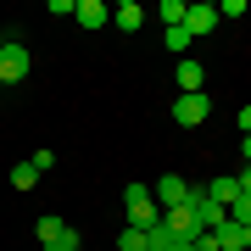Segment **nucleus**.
<instances>
[{
    "mask_svg": "<svg viewBox=\"0 0 251 251\" xmlns=\"http://www.w3.org/2000/svg\"><path fill=\"white\" fill-rule=\"evenodd\" d=\"M123 206H128V229H151L156 218H162V206H156V196L145 184H128L123 190Z\"/></svg>",
    "mask_w": 251,
    "mask_h": 251,
    "instance_id": "f257e3e1",
    "label": "nucleus"
},
{
    "mask_svg": "<svg viewBox=\"0 0 251 251\" xmlns=\"http://www.w3.org/2000/svg\"><path fill=\"white\" fill-rule=\"evenodd\" d=\"M28 67H34L28 45H23V39H6V45H0V84H23Z\"/></svg>",
    "mask_w": 251,
    "mask_h": 251,
    "instance_id": "f03ea898",
    "label": "nucleus"
},
{
    "mask_svg": "<svg viewBox=\"0 0 251 251\" xmlns=\"http://www.w3.org/2000/svg\"><path fill=\"white\" fill-rule=\"evenodd\" d=\"M162 224L173 229V240H196V234H206V229L196 224V206H190V201H184V206H168V212H162Z\"/></svg>",
    "mask_w": 251,
    "mask_h": 251,
    "instance_id": "7ed1b4c3",
    "label": "nucleus"
},
{
    "mask_svg": "<svg viewBox=\"0 0 251 251\" xmlns=\"http://www.w3.org/2000/svg\"><path fill=\"white\" fill-rule=\"evenodd\" d=\"M206 112H212V100H206V90H201V95H179V106H173V117H179V128H196V123H206Z\"/></svg>",
    "mask_w": 251,
    "mask_h": 251,
    "instance_id": "20e7f679",
    "label": "nucleus"
},
{
    "mask_svg": "<svg viewBox=\"0 0 251 251\" xmlns=\"http://www.w3.org/2000/svg\"><path fill=\"white\" fill-rule=\"evenodd\" d=\"M151 196H156V206H162V212H168V206H184V201H190V184L179 179V173H168V179H156V190H151Z\"/></svg>",
    "mask_w": 251,
    "mask_h": 251,
    "instance_id": "39448f33",
    "label": "nucleus"
},
{
    "mask_svg": "<svg viewBox=\"0 0 251 251\" xmlns=\"http://www.w3.org/2000/svg\"><path fill=\"white\" fill-rule=\"evenodd\" d=\"M73 17H78V23L95 34V28H106V23H112V6H100V0H78V6H73Z\"/></svg>",
    "mask_w": 251,
    "mask_h": 251,
    "instance_id": "423d86ee",
    "label": "nucleus"
},
{
    "mask_svg": "<svg viewBox=\"0 0 251 251\" xmlns=\"http://www.w3.org/2000/svg\"><path fill=\"white\" fill-rule=\"evenodd\" d=\"M184 28L190 34H212L218 28V6H184Z\"/></svg>",
    "mask_w": 251,
    "mask_h": 251,
    "instance_id": "0eeeda50",
    "label": "nucleus"
},
{
    "mask_svg": "<svg viewBox=\"0 0 251 251\" xmlns=\"http://www.w3.org/2000/svg\"><path fill=\"white\" fill-rule=\"evenodd\" d=\"M112 23L123 28V34H134V28L145 23V6H140V0H123V6H112Z\"/></svg>",
    "mask_w": 251,
    "mask_h": 251,
    "instance_id": "6e6552de",
    "label": "nucleus"
},
{
    "mask_svg": "<svg viewBox=\"0 0 251 251\" xmlns=\"http://www.w3.org/2000/svg\"><path fill=\"white\" fill-rule=\"evenodd\" d=\"M201 90H206L201 62H179V95H201Z\"/></svg>",
    "mask_w": 251,
    "mask_h": 251,
    "instance_id": "1a4fd4ad",
    "label": "nucleus"
},
{
    "mask_svg": "<svg viewBox=\"0 0 251 251\" xmlns=\"http://www.w3.org/2000/svg\"><path fill=\"white\" fill-rule=\"evenodd\" d=\"M212 240H218V251H240V246H246V229H240V224H229V218H224V224L212 229Z\"/></svg>",
    "mask_w": 251,
    "mask_h": 251,
    "instance_id": "9d476101",
    "label": "nucleus"
},
{
    "mask_svg": "<svg viewBox=\"0 0 251 251\" xmlns=\"http://www.w3.org/2000/svg\"><path fill=\"white\" fill-rule=\"evenodd\" d=\"M206 196H212V201H218V206H224V212H229V201H234V196H240V184H234V179H229V173H218V179H212V184H206Z\"/></svg>",
    "mask_w": 251,
    "mask_h": 251,
    "instance_id": "9b49d317",
    "label": "nucleus"
},
{
    "mask_svg": "<svg viewBox=\"0 0 251 251\" xmlns=\"http://www.w3.org/2000/svg\"><path fill=\"white\" fill-rule=\"evenodd\" d=\"M173 246H179V240H173V229H168V224L156 218V224L145 229V251H173Z\"/></svg>",
    "mask_w": 251,
    "mask_h": 251,
    "instance_id": "f8f14e48",
    "label": "nucleus"
},
{
    "mask_svg": "<svg viewBox=\"0 0 251 251\" xmlns=\"http://www.w3.org/2000/svg\"><path fill=\"white\" fill-rule=\"evenodd\" d=\"M162 39H168V50H173V56H179V62H184V50H190V39H196V34H190V28L179 23V28H168V34H162Z\"/></svg>",
    "mask_w": 251,
    "mask_h": 251,
    "instance_id": "ddd939ff",
    "label": "nucleus"
},
{
    "mask_svg": "<svg viewBox=\"0 0 251 251\" xmlns=\"http://www.w3.org/2000/svg\"><path fill=\"white\" fill-rule=\"evenodd\" d=\"M229 224L251 229V196H234V201H229Z\"/></svg>",
    "mask_w": 251,
    "mask_h": 251,
    "instance_id": "4468645a",
    "label": "nucleus"
},
{
    "mask_svg": "<svg viewBox=\"0 0 251 251\" xmlns=\"http://www.w3.org/2000/svg\"><path fill=\"white\" fill-rule=\"evenodd\" d=\"M11 184H17V190H34V184H39L34 162H17V168H11Z\"/></svg>",
    "mask_w": 251,
    "mask_h": 251,
    "instance_id": "2eb2a0df",
    "label": "nucleus"
},
{
    "mask_svg": "<svg viewBox=\"0 0 251 251\" xmlns=\"http://www.w3.org/2000/svg\"><path fill=\"white\" fill-rule=\"evenodd\" d=\"M117 251H145V229H123L117 234Z\"/></svg>",
    "mask_w": 251,
    "mask_h": 251,
    "instance_id": "dca6fc26",
    "label": "nucleus"
},
{
    "mask_svg": "<svg viewBox=\"0 0 251 251\" xmlns=\"http://www.w3.org/2000/svg\"><path fill=\"white\" fill-rule=\"evenodd\" d=\"M156 17H168V28H179V23H184V0H162Z\"/></svg>",
    "mask_w": 251,
    "mask_h": 251,
    "instance_id": "f3484780",
    "label": "nucleus"
},
{
    "mask_svg": "<svg viewBox=\"0 0 251 251\" xmlns=\"http://www.w3.org/2000/svg\"><path fill=\"white\" fill-rule=\"evenodd\" d=\"M28 162H34V173H50V168H56V151H34Z\"/></svg>",
    "mask_w": 251,
    "mask_h": 251,
    "instance_id": "a211bd4d",
    "label": "nucleus"
},
{
    "mask_svg": "<svg viewBox=\"0 0 251 251\" xmlns=\"http://www.w3.org/2000/svg\"><path fill=\"white\" fill-rule=\"evenodd\" d=\"M240 134H251V106H240Z\"/></svg>",
    "mask_w": 251,
    "mask_h": 251,
    "instance_id": "6ab92c4d",
    "label": "nucleus"
},
{
    "mask_svg": "<svg viewBox=\"0 0 251 251\" xmlns=\"http://www.w3.org/2000/svg\"><path fill=\"white\" fill-rule=\"evenodd\" d=\"M240 156H246V162H251V134H246V140H240Z\"/></svg>",
    "mask_w": 251,
    "mask_h": 251,
    "instance_id": "aec40b11",
    "label": "nucleus"
},
{
    "mask_svg": "<svg viewBox=\"0 0 251 251\" xmlns=\"http://www.w3.org/2000/svg\"><path fill=\"white\" fill-rule=\"evenodd\" d=\"M173 251H196V246H190V240H179V246H173Z\"/></svg>",
    "mask_w": 251,
    "mask_h": 251,
    "instance_id": "412c9836",
    "label": "nucleus"
},
{
    "mask_svg": "<svg viewBox=\"0 0 251 251\" xmlns=\"http://www.w3.org/2000/svg\"><path fill=\"white\" fill-rule=\"evenodd\" d=\"M0 45H6V34H0Z\"/></svg>",
    "mask_w": 251,
    "mask_h": 251,
    "instance_id": "4be33fe9",
    "label": "nucleus"
}]
</instances>
